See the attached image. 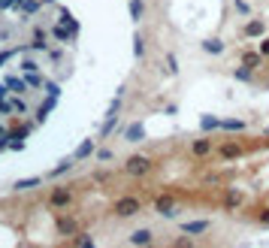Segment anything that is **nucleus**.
<instances>
[{"label":"nucleus","mask_w":269,"mask_h":248,"mask_svg":"<svg viewBox=\"0 0 269 248\" xmlns=\"http://www.w3.org/2000/svg\"><path fill=\"white\" fill-rule=\"evenodd\" d=\"M73 200H76V188L73 185H55L48 191V197H45V206L55 209V212H67L73 206Z\"/></svg>","instance_id":"obj_1"},{"label":"nucleus","mask_w":269,"mask_h":248,"mask_svg":"<svg viewBox=\"0 0 269 248\" xmlns=\"http://www.w3.org/2000/svg\"><path fill=\"white\" fill-rule=\"evenodd\" d=\"M139 212H142V197H136V194H121L112 203V215L121 218V221H127V218H133Z\"/></svg>","instance_id":"obj_2"},{"label":"nucleus","mask_w":269,"mask_h":248,"mask_svg":"<svg viewBox=\"0 0 269 248\" xmlns=\"http://www.w3.org/2000/svg\"><path fill=\"white\" fill-rule=\"evenodd\" d=\"M151 170H154V161H151L148 155H130V158L124 161V173H127L130 179H145Z\"/></svg>","instance_id":"obj_3"},{"label":"nucleus","mask_w":269,"mask_h":248,"mask_svg":"<svg viewBox=\"0 0 269 248\" xmlns=\"http://www.w3.org/2000/svg\"><path fill=\"white\" fill-rule=\"evenodd\" d=\"M55 230H58V236H79V221H76L73 215L58 212V218H55Z\"/></svg>","instance_id":"obj_4"},{"label":"nucleus","mask_w":269,"mask_h":248,"mask_svg":"<svg viewBox=\"0 0 269 248\" xmlns=\"http://www.w3.org/2000/svg\"><path fill=\"white\" fill-rule=\"evenodd\" d=\"M191 155H194V158H209V155H215V139H209V136L194 139V142H191Z\"/></svg>","instance_id":"obj_5"},{"label":"nucleus","mask_w":269,"mask_h":248,"mask_svg":"<svg viewBox=\"0 0 269 248\" xmlns=\"http://www.w3.org/2000/svg\"><path fill=\"white\" fill-rule=\"evenodd\" d=\"M154 209H157V215H164V218H176L179 212H176V200L170 197V194H160L157 200H154Z\"/></svg>","instance_id":"obj_6"},{"label":"nucleus","mask_w":269,"mask_h":248,"mask_svg":"<svg viewBox=\"0 0 269 248\" xmlns=\"http://www.w3.org/2000/svg\"><path fill=\"white\" fill-rule=\"evenodd\" d=\"M151 242H154V230H151V227H139V230L130 233V245L145 248V245H151Z\"/></svg>","instance_id":"obj_7"},{"label":"nucleus","mask_w":269,"mask_h":248,"mask_svg":"<svg viewBox=\"0 0 269 248\" xmlns=\"http://www.w3.org/2000/svg\"><path fill=\"white\" fill-rule=\"evenodd\" d=\"M91 155H97V139H85V142L73 152V161H85V158H91Z\"/></svg>","instance_id":"obj_8"},{"label":"nucleus","mask_w":269,"mask_h":248,"mask_svg":"<svg viewBox=\"0 0 269 248\" xmlns=\"http://www.w3.org/2000/svg\"><path fill=\"white\" fill-rule=\"evenodd\" d=\"M206 230H212V221H185L182 224V233H191V236H200Z\"/></svg>","instance_id":"obj_9"},{"label":"nucleus","mask_w":269,"mask_h":248,"mask_svg":"<svg viewBox=\"0 0 269 248\" xmlns=\"http://www.w3.org/2000/svg\"><path fill=\"white\" fill-rule=\"evenodd\" d=\"M263 30H266V24H263L260 18H254V21H248V24L242 27V36H245V39H251V36H260Z\"/></svg>","instance_id":"obj_10"},{"label":"nucleus","mask_w":269,"mask_h":248,"mask_svg":"<svg viewBox=\"0 0 269 248\" xmlns=\"http://www.w3.org/2000/svg\"><path fill=\"white\" fill-rule=\"evenodd\" d=\"M36 185H42V176H30V179H18V182L12 185V191H18V194H24V191H30V188H36Z\"/></svg>","instance_id":"obj_11"},{"label":"nucleus","mask_w":269,"mask_h":248,"mask_svg":"<svg viewBox=\"0 0 269 248\" xmlns=\"http://www.w3.org/2000/svg\"><path fill=\"white\" fill-rule=\"evenodd\" d=\"M260 64H263V55H260V52H242V67L257 70Z\"/></svg>","instance_id":"obj_12"},{"label":"nucleus","mask_w":269,"mask_h":248,"mask_svg":"<svg viewBox=\"0 0 269 248\" xmlns=\"http://www.w3.org/2000/svg\"><path fill=\"white\" fill-rule=\"evenodd\" d=\"M73 167H76V161H73V158H67V161H61V164H58V167L48 173V179H61V176H67Z\"/></svg>","instance_id":"obj_13"},{"label":"nucleus","mask_w":269,"mask_h":248,"mask_svg":"<svg viewBox=\"0 0 269 248\" xmlns=\"http://www.w3.org/2000/svg\"><path fill=\"white\" fill-rule=\"evenodd\" d=\"M200 127L209 133V130H221V118H215V115H203L200 118Z\"/></svg>","instance_id":"obj_14"},{"label":"nucleus","mask_w":269,"mask_h":248,"mask_svg":"<svg viewBox=\"0 0 269 248\" xmlns=\"http://www.w3.org/2000/svg\"><path fill=\"white\" fill-rule=\"evenodd\" d=\"M170 248H197V242H194L191 233H185V236H176V239L170 242Z\"/></svg>","instance_id":"obj_15"},{"label":"nucleus","mask_w":269,"mask_h":248,"mask_svg":"<svg viewBox=\"0 0 269 248\" xmlns=\"http://www.w3.org/2000/svg\"><path fill=\"white\" fill-rule=\"evenodd\" d=\"M221 130H245L242 118H221Z\"/></svg>","instance_id":"obj_16"},{"label":"nucleus","mask_w":269,"mask_h":248,"mask_svg":"<svg viewBox=\"0 0 269 248\" xmlns=\"http://www.w3.org/2000/svg\"><path fill=\"white\" fill-rule=\"evenodd\" d=\"M203 48H206L209 55H221V52H224V42H221V39H206Z\"/></svg>","instance_id":"obj_17"},{"label":"nucleus","mask_w":269,"mask_h":248,"mask_svg":"<svg viewBox=\"0 0 269 248\" xmlns=\"http://www.w3.org/2000/svg\"><path fill=\"white\" fill-rule=\"evenodd\" d=\"M139 139H142V124L136 121V124L127 127V142H139Z\"/></svg>","instance_id":"obj_18"},{"label":"nucleus","mask_w":269,"mask_h":248,"mask_svg":"<svg viewBox=\"0 0 269 248\" xmlns=\"http://www.w3.org/2000/svg\"><path fill=\"white\" fill-rule=\"evenodd\" d=\"M142 12H145V3H142V0H130V15H133V21H139Z\"/></svg>","instance_id":"obj_19"},{"label":"nucleus","mask_w":269,"mask_h":248,"mask_svg":"<svg viewBox=\"0 0 269 248\" xmlns=\"http://www.w3.org/2000/svg\"><path fill=\"white\" fill-rule=\"evenodd\" d=\"M133 55H136V58H142V55H145V39H142L139 33L133 36Z\"/></svg>","instance_id":"obj_20"},{"label":"nucleus","mask_w":269,"mask_h":248,"mask_svg":"<svg viewBox=\"0 0 269 248\" xmlns=\"http://www.w3.org/2000/svg\"><path fill=\"white\" fill-rule=\"evenodd\" d=\"M33 48H45V30H33Z\"/></svg>","instance_id":"obj_21"},{"label":"nucleus","mask_w":269,"mask_h":248,"mask_svg":"<svg viewBox=\"0 0 269 248\" xmlns=\"http://www.w3.org/2000/svg\"><path fill=\"white\" fill-rule=\"evenodd\" d=\"M6 88H15L18 94H24V91H27V82H21V79H6Z\"/></svg>","instance_id":"obj_22"},{"label":"nucleus","mask_w":269,"mask_h":248,"mask_svg":"<svg viewBox=\"0 0 269 248\" xmlns=\"http://www.w3.org/2000/svg\"><path fill=\"white\" fill-rule=\"evenodd\" d=\"M233 76H236L239 82H251V70H248V67H239V70H233Z\"/></svg>","instance_id":"obj_23"},{"label":"nucleus","mask_w":269,"mask_h":248,"mask_svg":"<svg viewBox=\"0 0 269 248\" xmlns=\"http://www.w3.org/2000/svg\"><path fill=\"white\" fill-rule=\"evenodd\" d=\"M112 158H115V155H112V148H97V161H100V164H109Z\"/></svg>","instance_id":"obj_24"},{"label":"nucleus","mask_w":269,"mask_h":248,"mask_svg":"<svg viewBox=\"0 0 269 248\" xmlns=\"http://www.w3.org/2000/svg\"><path fill=\"white\" fill-rule=\"evenodd\" d=\"M167 70H170L173 76L179 73V61H176V55H167Z\"/></svg>","instance_id":"obj_25"},{"label":"nucleus","mask_w":269,"mask_h":248,"mask_svg":"<svg viewBox=\"0 0 269 248\" xmlns=\"http://www.w3.org/2000/svg\"><path fill=\"white\" fill-rule=\"evenodd\" d=\"M233 6H236V12H239V15H248V12H251V6H248L245 0H236Z\"/></svg>","instance_id":"obj_26"},{"label":"nucleus","mask_w":269,"mask_h":248,"mask_svg":"<svg viewBox=\"0 0 269 248\" xmlns=\"http://www.w3.org/2000/svg\"><path fill=\"white\" fill-rule=\"evenodd\" d=\"M9 106H12L15 112H27V103H24V100H18V97H15V100H9Z\"/></svg>","instance_id":"obj_27"},{"label":"nucleus","mask_w":269,"mask_h":248,"mask_svg":"<svg viewBox=\"0 0 269 248\" xmlns=\"http://www.w3.org/2000/svg\"><path fill=\"white\" fill-rule=\"evenodd\" d=\"M21 70H24V73H36V70H39V67H36V64H33V61H21Z\"/></svg>","instance_id":"obj_28"},{"label":"nucleus","mask_w":269,"mask_h":248,"mask_svg":"<svg viewBox=\"0 0 269 248\" xmlns=\"http://www.w3.org/2000/svg\"><path fill=\"white\" fill-rule=\"evenodd\" d=\"M257 52H260V55H263V58H269V39H266V36H263V39H260V45H257Z\"/></svg>","instance_id":"obj_29"},{"label":"nucleus","mask_w":269,"mask_h":248,"mask_svg":"<svg viewBox=\"0 0 269 248\" xmlns=\"http://www.w3.org/2000/svg\"><path fill=\"white\" fill-rule=\"evenodd\" d=\"M254 218H257V221H260V224H269V206H266V209H260V212H257V215H254Z\"/></svg>","instance_id":"obj_30"},{"label":"nucleus","mask_w":269,"mask_h":248,"mask_svg":"<svg viewBox=\"0 0 269 248\" xmlns=\"http://www.w3.org/2000/svg\"><path fill=\"white\" fill-rule=\"evenodd\" d=\"M55 36H58V39H64V42H67V39H70V33H67V30H64V27H55Z\"/></svg>","instance_id":"obj_31"},{"label":"nucleus","mask_w":269,"mask_h":248,"mask_svg":"<svg viewBox=\"0 0 269 248\" xmlns=\"http://www.w3.org/2000/svg\"><path fill=\"white\" fill-rule=\"evenodd\" d=\"M3 97H6V85H0V100H3Z\"/></svg>","instance_id":"obj_32"},{"label":"nucleus","mask_w":269,"mask_h":248,"mask_svg":"<svg viewBox=\"0 0 269 248\" xmlns=\"http://www.w3.org/2000/svg\"><path fill=\"white\" fill-rule=\"evenodd\" d=\"M0 136H6V127H3V124H0Z\"/></svg>","instance_id":"obj_33"},{"label":"nucleus","mask_w":269,"mask_h":248,"mask_svg":"<svg viewBox=\"0 0 269 248\" xmlns=\"http://www.w3.org/2000/svg\"><path fill=\"white\" fill-rule=\"evenodd\" d=\"M0 6H9V0H0Z\"/></svg>","instance_id":"obj_34"}]
</instances>
